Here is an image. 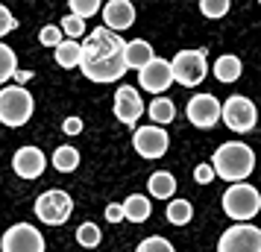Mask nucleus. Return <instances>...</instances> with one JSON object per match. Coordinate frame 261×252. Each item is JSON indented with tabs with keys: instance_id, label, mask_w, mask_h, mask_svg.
<instances>
[{
	"instance_id": "nucleus-1",
	"label": "nucleus",
	"mask_w": 261,
	"mask_h": 252,
	"mask_svg": "<svg viewBox=\"0 0 261 252\" xmlns=\"http://www.w3.org/2000/svg\"><path fill=\"white\" fill-rule=\"evenodd\" d=\"M252 167H255V153L247 144H241V141H226V144H220L217 153H214V158H212L214 176H220L229 185L244 182L252 173Z\"/></svg>"
},
{
	"instance_id": "nucleus-2",
	"label": "nucleus",
	"mask_w": 261,
	"mask_h": 252,
	"mask_svg": "<svg viewBox=\"0 0 261 252\" xmlns=\"http://www.w3.org/2000/svg\"><path fill=\"white\" fill-rule=\"evenodd\" d=\"M36 111V100L24 85L0 88V123L3 126H24Z\"/></svg>"
},
{
	"instance_id": "nucleus-3",
	"label": "nucleus",
	"mask_w": 261,
	"mask_h": 252,
	"mask_svg": "<svg viewBox=\"0 0 261 252\" xmlns=\"http://www.w3.org/2000/svg\"><path fill=\"white\" fill-rule=\"evenodd\" d=\"M261 208V193L255 185H249V182H238V185H229L223 193V211L232 220L238 223H249L252 217L258 214Z\"/></svg>"
},
{
	"instance_id": "nucleus-4",
	"label": "nucleus",
	"mask_w": 261,
	"mask_h": 252,
	"mask_svg": "<svg viewBox=\"0 0 261 252\" xmlns=\"http://www.w3.org/2000/svg\"><path fill=\"white\" fill-rule=\"evenodd\" d=\"M170 65V76L173 82L185 85V88H194L205 79L208 73V62H205V50H179L173 59L167 62Z\"/></svg>"
},
{
	"instance_id": "nucleus-5",
	"label": "nucleus",
	"mask_w": 261,
	"mask_h": 252,
	"mask_svg": "<svg viewBox=\"0 0 261 252\" xmlns=\"http://www.w3.org/2000/svg\"><path fill=\"white\" fill-rule=\"evenodd\" d=\"M123 38L118 33H109L106 26H97L91 30L85 41L80 44V62H100V59H115L123 56Z\"/></svg>"
},
{
	"instance_id": "nucleus-6",
	"label": "nucleus",
	"mask_w": 261,
	"mask_h": 252,
	"mask_svg": "<svg viewBox=\"0 0 261 252\" xmlns=\"http://www.w3.org/2000/svg\"><path fill=\"white\" fill-rule=\"evenodd\" d=\"M73 214V200L68 191L62 188H50L36 200V217L47 226H62L68 223V217Z\"/></svg>"
},
{
	"instance_id": "nucleus-7",
	"label": "nucleus",
	"mask_w": 261,
	"mask_h": 252,
	"mask_svg": "<svg viewBox=\"0 0 261 252\" xmlns=\"http://www.w3.org/2000/svg\"><path fill=\"white\" fill-rule=\"evenodd\" d=\"M217 252H261V229L255 223H235L217 240Z\"/></svg>"
},
{
	"instance_id": "nucleus-8",
	"label": "nucleus",
	"mask_w": 261,
	"mask_h": 252,
	"mask_svg": "<svg viewBox=\"0 0 261 252\" xmlns=\"http://www.w3.org/2000/svg\"><path fill=\"white\" fill-rule=\"evenodd\" d=\"M220 120L232 132H252L255 126V106L249 97L232 94L226 103H220Z\"/></svg>"
},
{
	"instance_id": "nucleus-9",
	"label": "nucleus",
	"mask_w": 261,
	"mask_h": 252,
	"mask_svg": "<svg viewBox=\"0 0 261 252\" xmlns=\"http://www.w3.org/2000/svg\"><path fill=\"white\" fill-rule=\"evenodd\" d=\"M0 249L3 252H44V238L36 226L30 223H15L3 232L0 240Z\"/></svg>"
},
{
	"instance_id": "nucleus-10",
	"label": "nucleus",
	"mask_w": 261,
	"mask_h": 252,
	"mask_svg": "<svg viewBox=\"0 0 261 252\" xmlns=\"http://www.w3.org/2000/svg\"><path fill=\"white\" fill-rule=\"evenodd\" d=\"M185 115H188L191 126L197 129H214L217 120H220V100L214 94H194L185 106Z\"/></svg>"
},
{
	"instance_id": "nucleus-11",
	"label": "nucleus",
	"mask_w": 261,
	"mask_h": 252,
	"mask_svg": "<svg viewBox=\"0 0 261 252\" xmlns=\"http://www.w3.org/2000/svg\"><path fill=\"white\" fill-rule=\"evenodd\" d=\"M132 147H135V153L141 158H162L167 153V147H170V138H167L165 129H159V126H138L135 135H132Z\"/></svg>"
},
{
	"instance_id": "nucleus-12",
	"label": "nucleus",
	"mask_w": 261,
	"mask_h": 252,
	"mask_svg": "<svg viewBox=\"0 0 261 252\" xmlns=\"http://www.w3.org/2000/svg\"><path fill=\"white\" fill-rule=\"evenodd\" d=\"M138 85H141L144 91H150V94L162 97L173 85V76H170V65H167L165 59H150L147 65H144L141 71H138Z\"/></svg>"
},
{
	"instance_id": "nucleus-13",
	"label": "nucleus",
	"mask_w": 261,
	"mask_h": 252,
	"mask_svg": "<svg viewBox=\"0 0 261 252\" xmlns=\"http://www.w3.org/2000/svg\"><path fill=\"white\" fill-rule=\"evenodd\" d=\"M80 71H83L85 79L91 82H118L126 73V65H123V56H115V59H100V62H80Z\"/></svg>"
},
{
	"instance_id": "nucleus-14",
	"label": "nucleus",
	"mask_w": 261,
	"mask_h": 252,
	"mask_svg": "<svg viewBox=\"0 0 261 252\" xmlns=\"http://www.w3.org/2000/svg\"><path fill=\"white\" fill-rule=\"evenodd\" d=\"M141 115H144V103H141L138 88L120 85L118 91H115V118H118L120 123H126V126H135Z\"/></svg>"
},
{
	"instance_id": "nucleus-15",
	"label": "nucleus",
	"mask_w": 261,
	"mask_h": 252,
	"mask_svg": "<svg viewBox=\"0 0 261 252\" xmlns=\"http://www.w3.org/2000/svg\"><path fill=\"white\" fill-rule=\"evenodd\" d=\"M44 167H47V158H44V153L38 150V147H21L18 153L12 156V170L21 176V179H38L41 173H44Z\"/></svg>"
},
{
	"instance_id": "nucleus-16",
	"label": "nucleus",
	"mask_w": 261,
	"mask_h": 252,
	"mask_svg": "<svg viewBox=\"0 0 261 252\" xmlns=\"http://www.w3.org/2000/svg\"><path fill=\"white\" fill-rule=\"evenodd\" d=\"M100 15L106 21V30L109 33H123L135 24V6L129 0H109L100 6Z\"/></svg>"
},
{
	"instance_id": "nucleus-17",
	"label": "nucleus",
	"mask_w": 261,
	"mask_h": 252,
	"mask_svg": "<svg viewBox=\"0 0 261 252\" xmlns=\"http://www.w3.org/2000/svg\"><path fill=\"white\" fill-rule=\"evenodd\" d=\"M150 59H155L153 44H150V41L135 38V41H126V44H123V65H126V71H129V68L141 71Z\"/></svg>"
},
{
	"instance_id": "nucleus-18",
	"label": "nucleus",
	"mask_w": 261,
	"mask_h": 252,
	"mask_svg": "<svg viewBox=\"0 0 261 252\" xmlns=\"http://www.w3.org/2000/svg\"><path fill=\"white\" fill-rule=\"evenodd\" d=\"M147 191L155 200H170L176 193V176L170 170H155L153 176H150V182H147Z\"/></svg>"
},
{
	"instance_id": "nucleus-19",
	"label": "nucleus",
	"mask_w": 261,
	"mask_h": 252,
	"mask_svg": "<svg viewBox=\"0 0 261 252\" xmlns=\"http://www.w3.org/2000/svg\"><path fill=\"white\" fill-rule=\"evenodd\" d=\"M241 73H244V65L238 56L232 53H223L220 59H214V76H217V82H238L241 79Z\"/></svg>"
},
{
	"instance_id": "nucleus-20",
	"label": "nucleus",
	"mask_w": 261,
	"mask_h": 252,
	"mask_svg": "<svg viewBox=\"0 0 261 252\" xmlns=\"http://www.w3.org/2000/svg\"><path fill=\"white\" fill-rule=\"evenodd\" d=\"M120 208H123V220H132V223H144L147 217L153 214V203H150L144 193L126 197V203L120 205Z\"/></svg>"
},
{
	"instance_id": "nucleus-21",
	"label": "nucleus",
	"mask_w": 261,
	"mask_h": 252,
	"mask_svg": "<svg viewBox=\"0 0 261 252\" xmlns=\"http://www.w3.org/2000/svg\"><path fill=\"white\" fill-rule=\"evenodd\" d=\"M147 111H150V120H153V126L170 123V120L176 118V106H173V100H170V97H155L153 103L147 106Z\"/></svg>"
},
{
	"instance_id": "nucleus-22",
	"label": "nucleus",
	"mask_w": 261,
	"mask_h": 252,
	"mask_svg": "<svg viewBox=\"0 0 261 252\" xmlns=\"http://www.w3.org/2000/svg\"><path fill=\"white\" fill-rule=\"evenodd\" d=\"M53 167L59 170V173H73V170L80 167V150L71 147V144L56 147V153H53Z\"/></svg>"
},
{
	"instance_id": "nucleus-23",
	"label": "nucleus",
	"mask_w": 261,
	"mask_h": 252,
	"mask_svg": "<svg viewBox=\"0 0 261 252\" xmlns=\"http://www.w3.org/2000/svg\"><path fill=\"white\" fill-rule=\"evenodd\" d=\"M165 214H167V223H173V226H185V223H191V217H194V208H191L188 200H170Z\"/></svg>"
},
{
	"instance_id": "nucleus-24",
	"label": "nucleus",
	"mask_w": 261,
	"mask_h": 252,
	"mask_svg": "<svg viewBox=\"0 0 261 252\" xmlns=\"http://www.w3.org/2000/svg\"><path fill=\"white\" fill-rule=\"evenodd\" d=\"M56 62L59 68H80V41H62L56 47Z\"/></svg>"
},
{
	"instance_id": "nucleus-25",
	"label": "nucleus",
	"mask_w": 261,
	"mask_h": 252,
	"mask_svg": "<svg viewBox=\"0 0 261 252\" xmlns=\"http://www.w3.org/2000/svg\"><path fill=\"white\" fill-rule=\"evenodd\" d=\"M15 71H18V56H15V50L9 44L0 41V85L9 82Z\"/></svg>"
},
{
	"instance_id": "nucleus-26",
	"label": "nucleus",
	"mask_w": 261,
	"mask_h": 252,
	"mask_svg": "<svg viewBox=\"0 0 261 252\" xmlns=\"http://www.w3.org/2000/svg\"><path fill=\"white\" fill-rule=\"evenodd\" d=\"M100 240H103V232H100L97 223H83L76 229V243L83 249H94V246H100Z\"/></svg>"
},
{
	"instance_id": "nucleus-27",
	"label": "nucleus",
	"mask_w": 261,
	"mask_h": 252,
	"mask_svg": "<svg viewBox=\"0 0 261 252\" xmlns=\"http://www.w3.org/2000/svg\"><path fill=\"white\" fill-rule=\"evenodd\" d=\"M100 6H103L100 0H71V3H68V9H71V12H68V15L85 21V18H91V15L100 12Z\"/></svg>"
},
{
	"instance_id": "nucleus-28",
	"label": "nucleus",
	"mask_w": 261,
	"mask_h": 252,
	"mask_svg": "<svg viewBox=\"0 0 261 252\" xmlns=\"http://www.w3.org/2000/svg\"><path fill=\"white\" fill-rule=\"evenodd\" d=\"M62 36H68V41H76V38H83L85 36V21H80V18H73V15H65L62 18Z\"/></svg>"
},
{
	"instance_id": "nucleus-29",
	"label": "nucleus",
	"mask_w": 261,
	"mask_h": 252,
	"mask_svg": "<svg viewBox=\"0 0 261 252\" xmlns=\"http://www.w3.org/2000/svg\"><path fill=\"white\" fill-rule=\"evenodd\" d=\"M135 252H176L173 249V243L167 238H159V235H153V238H144L141 243H138V249Z\"/></svg>"
},
{
	"instance_id": "nucleus-30",
	"label": "nucleus",
	"mask_w": 261,
	"mask_h": 252,
	"mask_svg": "<svg viewBox=\"0 0 261 252\" xmlns=\"http://www.w3.org/2000/svg\"><path fill=\"white\" fill-rule=\"evenodd\" d=\"M200 12L205 15V18H223L226 12H229V0H202L200 3Z\"/></svg>"
},
{
	"instance_id": "nucleus-31",
	"label": "nucleus",
	"mask_w": 261,
	"mask_h": 252,
	"mask_svg": "<svg viewBox=\"0 0 261 252\" xmlns=\"http://www.w3.org/2000/svg\"><path fill=\"white\" fill-rule=\"evenodd\" d=\"M38 41L44 44V47H59L62 41H65V36H62V30L59 26H53V24H47V26H41V33H38Z\"/></svg>"
},
{
	"instance_id": "nucleus-32",
	"label": "nucleus",
	"mask_w": 261,
	"mask_h": 252,
	"mask_svg": "<svg viewBox=\"0 0 261 252\" xmlns=\"http://www.w3.org/2000/svg\"><path fill=\"white\" fill-rule=\"evenodd\" d=\"M12 30H18V18H15L3 3H0V36H9Z\"/></svg>"
},
{
	"instance_id": "nucleus-33",
	"label": "nucleus",
	"mask_w": 261,
	"mask_h": 252,
	"mask_svg": "<svg viewBox=\"0 0 261 252\" xmlns=\"http://www.w3.org/2000/svg\"><path fill=\"white\" fill-rule=\"evenodd\" d=\"M194 179L200 182V185H208V182L214 179V170H212V164H197V170H194Z\"/></svg>"
},
{
	"instance_id": "nucleus-34",
	"label": "nucleus",
	"mask_w": 261,
	"mask_h": 252,
	"mask_svg": "<svg viewBox=\"0 0 261 252\" xmlns=\"http://www.w3.org/2000/svg\"><path fill=\"white\" fill-rule=\"evenodd\" d=\"M62 132H65V135H80V132H83V118H65Z\"/></svg>"
},
{
	"instance_id": "nucleus-35",
	"label": "nucleus",
	"mask_w": 261,
	"mask_h": 252,
	"mask_svg": "<svg viewBox=\"0 0 261 252\" xmlns=\"http://www.w3.org/2000/svg\"><path fill=\"white\" fill-rule=\"evenodd\" d=\"M106 220L109 223H120V220H123V208H120V203L106 205Z\"/></svg>"
},
{
	"instance_id": "nucleus-36",
	"label": "nucleus",
	"mask_w": 261,
	"mask_h": 252,
	"mask_svg": "<svg viewBox=\"0 0 261 252\" xmlns=\"http://www.w3.org/2000/svg\"><path fill=\"white\" fill-rule=\"evenodd\" d=\"M12 79L15 82H30V79H33V71H15Z\"/></svg>"
}]
</instances>
